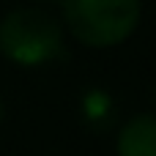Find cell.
Returning <instances> with one entry per match:
<instances>
[{"mask_svg": "<svg viewBox=\"0 0 156 156\" xmlns=\"http://www.w3.org/2000/svg\"><path fill=\"white\" fill-rule=\"evenodd\" d=\"M71 36L96 49L126 41L143 16V0H60Z\"/></svg>", "mask_w": 156, "mask_h": 156, "instance_id": "6da1fadb", "label": "cell"}, {"mask_svg": "<svg viewBox=\"0 0 156 156\" xmlns=\"http://www.w3.org/2000/svg\"><path fill=\"white\" fill-rule=\"evenodd\" d=\"M58 3H60V0H58Z\"/></svg>", "mask_w": 156, "mask_h": 156, "instance_id": "8992f818", "label": "cell"}, {"mask_svg": "<svg viewBox=\"0 0 156 156\" xmlns=\"http://www.w3.org/2000/svg\"><path fill=\"white\" fill-rule=\"evenodd\" d=\"M5 118V101H3V96H0V121Z\"/></svg>", "mask_w": 156, "mask_h": 156, "instance_id": "5b68a950", "label": "cell"}, {"mask_svg": "<svg viewBox=\"0 0 156 156\" xmlns=\"http://www.w3.org/2000/svg\"><path fill=\"white\" fill-rule=\"evenodd\" d=\"M0 52L16 66H44L63 55L60 22L41 8H16L0 19Z\"/></svg>", "mask_w": 156, "mask_h": 156, "instance_id": "7a4b0ae2", "label": "cell"}, {"mask_svg": "<svg viewBox=\"0 0 156 156\" xmlns=\"http://www.w3.org/2000/svg\"><path fill=\"white\" fill-rule=\"evenodd\" d=\"M80 121L90 134H107L118 123V104L104 88H88L80 96Z\"/></svg>", "mask_w": 156, "mask_h": 156, "instance_id": "3957f363", "label": "cell"}, {"mask_svg": "<svg viewBox=\"0 0 156 156\" xmlns=\"http://www.w3.org/2000/svg\"><path fill=\"white\" fill-rule=\"evenodd\" d=\"M118 156H156V115L154 112H140L129 118L115 143Z\"/></svg>", "mask_w": 156, "mask_h": 156, "instance_id": "277c9868", "label": "cell"}]
</instances>
